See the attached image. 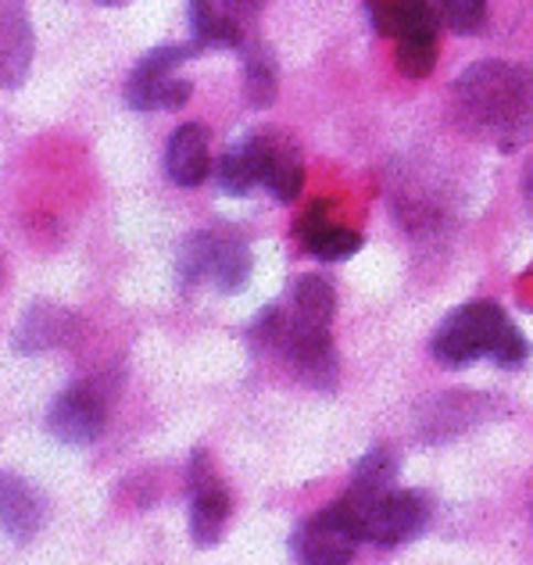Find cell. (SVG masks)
Returning a JSON list of instances; mask_svg holds the SVG:
<instances>
[{
  "label": "cell",
  "mask_w": 533,
  "mask_h": 565,
  "mask_svg": "<svg viewBox=\"0 0 533 565\" xmlns=\"http://www.w3.org/2000/svg\"><path fill=\"white\" fill-rule=\"evenodd\" d=\"M108 426V397L94 383H72L54 397L47 429L62 444H94Z\"/></svg>",
  "instance_id": "ba28073f"
},
{
  "label": "cell",
  "mask_w": 533,
  "mask_h": 565,
  "mask_svg": "<svg viewBox=\"0 0 533 565\" xmlns=\"http://www.w3.org/2000/svg\"><path fill=\"white\" fill-rule=\"evenodd\" d=\"M354 526H359L362 541L373 544H402L412 541L426 526L429 519V498L419 490H383V494H369V490L348 487V494L340 498Z\"/></svg>",
  "instance_id": "3957f363"
},
{
  "label": "cell",
  "mask_w": 533,
  "mask_h": 565,
  "mask_svg": "<svg viewBox=\"0 0 533 565\" xmlns=\"http://www.w3.org/2000/svg\"><path fill=\"white\" fill-rule=\"evenodd\" d=\"M76 333V319L68 311L54 308V305H33L25 311V319L14 333V348L22 354H33V351H47L65 344V340Z\"/></svg>",
  "instance_id": "4fadbf2b"
},
{
  "label": "cell",
  "mask_w": 533,
  "mask_h": 565,
  "mask_svg": "<svg viewBox=\"0 0 533 565\" xmlns=\"http://www.w3.org/2000/svg\"><path fill=\"white\" fill-rule=\"evenodd\" d=\"M0 282H4V269H0Z\"/></svg>",
  "instance_id": "484cf974"
},
{
  "label": "cell",
  "mask_w": 533,
  "mask_h": 565,
  "mask_svg": "<svg viewBox=\"0 0 533 565\" xmlns=\"http://www.w3.org/2000/svg\"><path fill=\"white\" fill-rule=\"evenodd\" d=\"M301 241H305V247L312 250L319 262H344V258H351L354 250L362 247V236L359 233L344 230V226H330V222H322L319 230L305 233Z\"/></svg>",
  "instance_id": "d6986e66"
},
{
  "label": "cell",
  "mask_w": 533,
  "mask_h": 565,
  "mask_svg": "<svg viewBox=\"0 0 533 565\" xmlns=\"http://www.w3.org/2000/svg\"><path fill=\"white\" fill-rule=\"evenodd\" d=\"M458 122L477 137L515 147L533 137V76L509 62H480L455 83Z\"/></svg>",
  "instance_id": "6da1fadb"
},
{
  "label": "cell",
  "mask_w": 533,
  "mask_h": 565,
  "mask_svg": "<svg viewBox=\"0 0 533 565\" xmlns=\"http://www.w3.org/2000/svg\"><path fill=\"white\" fill-rule=\"evenodd\" d=\"M190 25H194L198 47H241L244 33L215 0H190Z\"/></svg>",
  "instance_id": "2e32d148"
},
{
  "label": "cell",
  "mask_w": 533,
  "mask_h": 565,
  "mask_svg": "<svg viewBox=\"0 0 533 565\" xmlns=\"http://www.w3.org/2000/svg\"><path fill=\"white\" fill-rule=\"evenodd\" d=\"M440 19L455 33H477L487 19V0H440Z\"/></svg>",
  "instance_id": "7402d4cb"
},
{
  "label": "cell",
  "mask_w": 533,
  "mask_h": 565,
  "mask_svg": "<svg viewBox=\"0 0 533 565\" xmlns=\"http://www.w3.org/2000/svg\"><path fill=\"white\" fill-rule=\"evenodd\" d=\"M369 11H373V22L383 36L405 40L437 33V11L429 8V0H373Z\"/></svg>",
  "instance_id": "5bb4252c"
},
{
  "label": "cell",
  "mask_w": 533,
  "mask_h": 565,
  "mask_svg": "<svg viewBox=\"0 0 533 565\" xmlns=\"http://www.w3.org/2000/svg\"><path fill=\"white\" fill-rule=\"evenodd\" d=\"M333 287L322 276H301L294 282V319L312 322V326H330L333 319Z\"/></svg>",
  "instance_id": "e0dca14e"
},
{
  "label": "cell",
  "mask_w": 533,
  "mask_h": 565,
  "mask_svg": "<svg viewBox=\"0 0 533 565\" xmlns=\"http://www.w3.org/2000/svg\"><path fill=\"white\" fill-rule=\"evenodd\" d=\"M394 476H397V462L387 448L369 451L359 466H354V480L351 487L369 490V494H383V490H394Z\"/></svg>",
  "instance_id": "44dd1931"
},
{
  "label": "cell",
  "mask_w": 533,
  "mask_h": 565,
  "mask_svg": "<svg viewBox=\"0 0 533 565\" xmlns=\"http://www.w3.org/2000/svg\"><path fill=\"white\" fill-rule=\"evenodd\" d=\"M180 276H183V290L194 287L198 279H212L215 290L222 294L241 290L250 276L247 241H241V236H218V233L190 236L180 250Z\"/></svg>",
  "instance_id": "277c9868"
},
{
  "label": "cell",
  "mask_w": 533,
  "mask_h": 565,
  "mask_svg": "<svg viewBox=\"0 0 533 565\" xmlns=\"http://www.w3.org/2000/svg\"><path fill=\"white\" fill-rule=\"evenodd\" d=\"M186 483H190V533H194V544L212 547L218 544L222 533H226L230 512H233L230 487L218 480V472L212 469L204 451L190 458Z\"/></svg>",
  "instance_id": "52a82bcc"
},
{
  "label": "cell",
  "mask_w": 533,
  "mask_h": 565,
  "mask_svg": "<svg viewBox=\"0 0 533 565\" xmlns=\"http://www.w3.org/2000/svg\"><path fill=\"white\" fill-rule=\"evenodd\" d=\"M244 76H247V97L255 108H269L276 100V62L265 47L244 51Z\"/></svg>",
  "instance_id": "ac0fdd59"
},
{
  "label": "cell",
  "mask_w": 533,
  "mask_h": 565,
  "mask_svg": "<svg viewBox=\"0 0 533 565\" xmlns=\"http://www.w3.org/2000/svg\"><path fill=\"white\" fill-rule=\"evenodd\" d=\"M47 519V501L40 490L14 472H0V533L14 544H29Z\"/></svg>",
  "instance_id": "9c48e42d"
},
{
  "label": "cell",
  "mask_w": 533,
  "mask_h": 565,
  "mask_svg": "<svg viewBox=\"0 0 533 565\" xmlns=\"http://www.w3.org/2000/svg\"><path fill=\"white\" fill-rule=\"evenodd\" d=\"M359 541V526H354V519L337 501L298 526V533H294V555H298L301 565H348Z\"/></svg>",
  "instance_id": "8992f818"
},
{
  "label": "cell",
  "mask_w": 533,
  "mask_h": 565,
  "mask_svg": "<svg viewBox=\"0 0 533 565\" xmlns=\"http://www.w3.org/2000/svg\"><path fill=\"white\" fill-rule=\"evenodd\" d=\"M262 183L273 190L276 201H298V193L305 186V169L298 151L279 140V137H262Z\"/></svg>",
  "instance_id": "7c38bea8"
},
{
  "label": "cell",
  "mask_w": 533,
  "mask_h": 565,
  "mask_svg": "<svg viewBox=\"0 0 533 565\" xmlns=\"http://www.w3.org/2000/svg\"><path fill=\"white\" fill-rule=\"evenodd\" d=\"M166 172L175 186H201L212 172V147L209 129L201 122H186L169 137L166 147Z\"/></svg>",
  "instance_id": "8fae6325"
},
{
  "label": "cell",
  "mask_w": 533,
  "mask_h": 565,
  "mask_svg": "<svg viewBox=\"0 0 533 565\" xmlns=\"http://www.w3.org/2000/svg\"><path fill=\"white\" fill-rule=\"evenodd\" d=\"M218 183L233 198H244V193L255 190L262 183V137H250L244 143H233L218 161Z\"/></svg>",
  "instance_id": "9a60e30c"
},
{
  "label": "cell",
  "mask_w": 533,
  "mask_h": 565,
  "mask_svg": "<svg viewBox=\"0 0 533 565\" xmlns=\"http://www.w3.org/2000/svg\"><path fill=\"white\" fill-rule=\"evenodd\" d=\"M265 0H226V14L236 22V29L244 33V25H250L262 14Z\"/></svg>",
  "instance_id": "603a6c76"
},
{
  "label": "cell",
  "mask_w": 533,
  "mask_h": 565,
  "mask_svg": "<svg viewBox=\"0 0 533 565\" xmlns=\"http://www.w3.org/2000/svg\"><path fill=\"white\" fill-rule=\"evenodd\" d=\"M194 54L190 47H158L143 57V62L132 68V76L126 83V100L137 111H175L190 100V86L186 79L175 76V65L186 62Z\"/></svg>",
  "instance_id": "5b68a950"
},
{
  "label": "cell",
  "mask_w": 533,
  "mask_h": 565,
  "mask_svg": "<svg viewBox=\"0 0 533 565\" xmlns=\"http://www.w3.org/2000/svg\"><path fill=\"white\" fill-rule=\"evenodd\" d=\"M523 193H526L530 204H533V161H530V169L523 172Z\"/></svg>",
  "instance_id": "cb8c5ba5"
},
{
  "label": "cell",
  "mask_w": 533,
  "mask_h": 565,
  "mask_svg": "<svg viewBox=\"0 0 533 565\" xmlns=\"http://www.w3.org/2000/svg\"><path fill=\"white\" fill-rule=\"evenodd\" d=\"M434 354L444 365H455V369L477 362L483 354H491V359L505 369H520L526 362L530 348L523 333L509 322L505 311L498 305L477 301V305L451 311V316L440 322V330L434 337Z\"/></svg>",
  "instance_id": "7a4b0ae2"
},
{
  "label": "cell",
  "mask_w": 533,
  "mask_h": 565,
  "mask_svg": "<svg viewBox=\"0 0 533 565\" xmlns=\"http://www.w3.org/2000/svg\"><path fill=\"white\" fill-rule=\"evenodd\" d=\"M33 65V25L25 0H0V86H22Z\"/></svg>",
  "instance_id": "30bf717a"
},
{
  "label": "cell",
  "mask_w": 533,
  "mask_h": 565,
  "mask_svg": "<svg viewBox=\"0 0 533 565\" xmlns=\"http://www.w3.org/2000/svg\"><path fill=\"white\" fill-rule=\"evenodd\" d=\"M394 57H397V68H402L408 79H426L437 65V33H419V36L397 40Z\"/></svg>",
  "instance_id": "ffe728a7"
},
{
  "label": "cell",
  "mask_w": 533,
  "mask_h": 565,
  "mask_svg": "<svg viewBox=\"0 0 533 565\" xmlns=\"http://www.w3.org/2000/svg\"><path fill=\"white\" fill-rule=\"evenodd\" d=\"M97 4H108V8H115V4H126V0H97Z\"/></svg>",
  "instance_id": "d4e9b609"
}]
</instances>
